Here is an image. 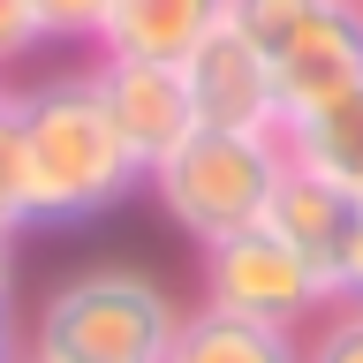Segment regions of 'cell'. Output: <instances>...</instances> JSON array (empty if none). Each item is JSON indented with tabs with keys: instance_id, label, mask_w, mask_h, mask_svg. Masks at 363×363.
Instances as JSON below:
<instances>
[{
	"instance_id": "cell-3",
	"label": "cell",
	"mask_w": 363,
	"mask_h": 363,
	"mask_svg": "<svg viewBox=\"0 0 363 363\" xmlns=\"http://www.w3.org/2000/svg\"><path fill=\"white\" fill-rule=\"evenodd\" d=\"M227 23L257 45L280 121L363 91V0H227Z\"/></svg>"
},
{
	"instance_id": "cell-5",
	"label": "cell",
	"mask_w": 363,
	"mask_h": 363,
	"mask_svg": "<svg viewBox=\"0 0 363 363\" xmlns=\"http://www.w3.org/2000/svg\"><path fill=\"white\" fill-rule=\"evenodd\" d=\"M204 303L303 333L311 318L333 311V288H325V272H318L303 250H288L265 220H257V227H242V235L204 242Z\"/></svg>"
},
{
	"instance_id": "cell-19",
	"label": "cell",
	"mask_w": 363,
	"mask_h": 363,
	"mask_svg": "<svg viewBox=\"0 0 363 363\" xmlns=\"http://www.w3.org/2000/svg\"><path fill=\"white\" fill-rule=\"evenodd\" d=\"M23 363H30V356H23Z\"/></svg>"
},
{
	"instance_id": "cell-16",
	"label": "cell",
	"mask_w": 363,
	"mask_h": 363,
	"mask_svg": "<svg viewBox=\"0 0 363 363\" xmlns=\"http://www.w3.org/2000/svg\"><path fill=\"white\" fill-rule=\"evenodd\" d=\"M333 303H363V227H356V242H348V257L333 272Z\"/></svg>"
},
{
	"instance_id": "cell-6",
	"label": "cell",
	"mask_w": 363,
	"mask_h": 363,
	"mask_svg": "<svg viewBox=\"0 0 363 363\" xmlns=\"http://www.w3.org/2000/svg\"><path fill=\"white\" fill-rule=\"evenodd\" d=\"M91 84L113 113V136L129 144V159L152 174L159 159L174 152L182 136H197V106L182 84V61H129V53H99Z\"/></svg>"
},
{
	"instance_id": "cell-4",
	"label": "cell",
	"mask_w": 363,
	"mask_h": 363,
	"mask_svg": "<svg viewBox=\"0 0 363 363\" xmlns=\"http://www.w3.org/2000/svg\"><path fill=\"white\" fill-rule=\"evenodd\" d=\"M280 174H288V144H280V136L197 129L144 174V189H152L159 212L204 250V242H220V235H242V227L265 220Z\"/></svg>"
},
{
	"instance_id": "cell-2",
	"label": "cell",
	"mask_w": 363,
	"mask_h": 363,
	"mask_svg": "<svg viewBox=\"0 0 363 363\" xmlns=\"http://www.w3.org/2000/svg\"><path fill=\"white\" fill-rule=\"evenodd\" d=\"M182 303L136 265H84L53 280L23 325L30 363H167Z\"/></svg>"
},
{
	"instance_id": "cell-13",
	"label": "cell",
	"mask_w": 363,
	"mask_h": 363,
	"mask_svg": "<svg viewBox=\"0 0 363 363\" xmlns=\"http://www.w3.org/2000/svg\"><path fill=\"white\" fill-rule=\"evenodd\" d=\"M30 235V197H23V144H16V113L0 91V242Z\"/></svg>"
},
{
	"instance_id": "cell-15",
	"label": "cell",
	"mask_w": 363,
	"mask_h": 363,
	"mask_svg": "<svg viewBox=\"0 0 363 363\" xmlns=\"http://www.w3.org/2000/svg\"><path fill=\"white\" fill-rule=\"evenodd\" d=\"M38 16H30V0H0V76H8V68L16 61H30V53H38Z\"/></svg>"
},
{
	"instance_id": "cell-17",
	"label": "cell",
	"mask_w": 363,
	"mask_h": 363,
	"mask_svg": "<svg viewBox=\"0 0 363 363\" xmlns=\"http://www.w3.org/2000/svg\"><path fill=\"white\" fill-rule=\"evenodd\" d=\"M0 363H23V325H16V280H0Z\"/></svg>"
},
{
	"instance_id": "cell-14",
	"label": "cell",
	"mask_w": 363,
	"mask_h": 363,
	"mask_svg": "<svg viewBox=\"0 0 363 363\" xmlns=\"http://www.w3.org/2000/svg\"><path fill=\"white\" fill-rule=\"evenodd\" d=\"M303 363H363V303H333L325 318H311Z\"/></svg>"
},
{
	"instance_id": "cell-1",
	"label": "cell",
	"mask_w": 363,
	"mask_h": 363,
	"mask_svg": "<svg viewBox=\"0 0 363 363\" xmlns=\"http://www.w3.org/2000/svg\"><path fill=\"white\" fill-rule=\"evenodd\" d=\"M8 113H16V144H23L30 227L106 220L129 189H144V167L113 136V113L99 99V84H91V68H61V76H38V84H16Z\"/></svg>"
},
{
	"instance_id": "cell-12",
	"label": "cell",
	"mask_w": 363,
	"mask_h": 363,
	"mask_svg": "<svg viewBox=\"0 0 363 363\" xmlns=\"http://www.w3.org/2000/svg\"><path fill=\"white\" fill-rule=\"evenodd\" d=\"M106 8L113 0H30L45 45H91V53H99V30H106Z\"/></svg>"
},
{
	"instance_id": "cell-18",
	"label": "cell",
	"mask_w": 363,
	"mask_h": 363,
	"mask_svg": "<svg viewBox=\"0 0 363 363\" xmlns=\"http://www.w3.org/2000/svg\"><path fill=\"white\" fill-rule=\"evenodd\" d=\"M8 250H16V242H0V280H16V265H8Z\"/></svg>"
},
{
	"instance_id": "cell-8",
	"label": "cell",
	"mask_w": 363,
	"mask_h": 363,
	"mask_svg": "<svg viewBox=\"0 0 363 363\" xmlns=\"http://www.w3.org/2000/svg\"><path fill=\"white\" fill-rule=\"evenodd\" d=\"M265 227L288 250H303V257L325 272V288H333L340 257H348V242H356V227H363V204L348 197L333 174H318V167H295V159H288V174H280V189H272Z\"/></svg>"
},
{
	"instance_id": "cell-9",
	"label": "cell",
	"mask_w": 363,
	"mask_h": 363,
	"mask_svg": "<svg viewBox=\"0 0 363 363\" xmlns=\"http://www.w3.org/2000/svg\"><path fill=\"white\" fill-rule=\"evenodd\" d=\"M227 23V0H113L99 53H129V61H189V45Z\"/></svg>"
},
{
	"instance_id": "cell-10",
	"label": "cell",
	"mask_w": 363,
	"mask_h": 363,
	"mask_svg": "<svg viewBox=\"0 0 363 363\" xmlns=\"http://www.w3.org/2000/svg\"><path fill=\"white\" fill-rule=\"evenodd\" d=\"M167 363H303V333L295 325H265V318H235V311H182Z\"/></svg>"
},
{
	"instance_id": "cell-7",
	"label": "cell",
	"mask_w": 363,
	"mask_h": 363,
	"mask_svg": "<svg viewBox=\"0 0 363 363\" xmlns=\"http://www.w3.org/2000/svg\"><path fill=\"white\" fill-rule=\"evenodd\" d=\"M182 84H189V106H197V129H235V136H280V99H272V76L257 61V45L220 23L189 45L182 61Z\"/></svg>"
},
{
	"instance_id": "cell-11",
	"label": "cell",
	"mask_w": 363,
	"mask_h": 363,
	"mask_svg": "<svg viewBox=\"0 0 363 363\" xmlns=\"http://www.w3.org/2000/svg\"><path fill=\"white\" fill-rule=\"evenodd\" d=\"M280 144H288L295 167L333 174L340 189L363 204V91H348V99H333V106H318V113L280 121Z\"/></svg>"
}]
</instances>
